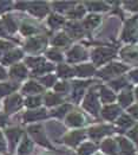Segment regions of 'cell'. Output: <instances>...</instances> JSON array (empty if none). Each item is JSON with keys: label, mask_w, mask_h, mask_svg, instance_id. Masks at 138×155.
<instances>
[{"label": "cell", "mask_w": 138, "mask_h": 155, "mask_svg": "<svg viewBox=\"0 0 138 155\" xmlns=\"http://www.w3.org/2000/svg\"><path fill=\"white\" fill-rule=\"evenodd\" d=\"M137 38V25H136V20H129L126 27L124 30V35L123 39L126 41H131Z\"/></svg>", "instance_id": "6da1fadb"}, {"label": "cell", "mask_w": 138, "mask_h": 155, "mask_svg": "<svg viewBox=\"0 0 138 155\" xmlns=\"http://www.w3.org/2000/svg\"><path fill=\"white\" fill-rule=\"evenodd\" d=\"M114 54V51L113 50H110V49H98L97 51L95 52V61L97 63H103L105 61H109L111 59Z\"/></svg>", "instance_id": "7a4b0ae2"}, {"label": "cell", "mask_w": 138, "mask_h": 155, "mask_svg": "<svg viewBox=\"0 0 138 155\" xmlns=\"http://www.w3.org/2000/svg\"><path fill=\"white\" fill-rule=\"evenodd\" d=\"M126 70V66H123L120 64H112L110 66H108L106 69H104L101 72V77H110V76H113V75H117V74H120L123 71Z\"/></svg>", "instance_id": "3957f363"}, {"label": "cell", "mask_w": 138, "mask_h": 155, "mask_svg": "<svg viewBox=\"0 0 138 155\" xmlns=\"http://www.w3.org/2000/svg\"><path fill=\"white\" fill-rule=\"evenodd\" d=\"M85 108L88 109L90 111H92V114H97L98 108H99V104H98V102H97V98H96L95 95H90L88 98H86Z\"/></svg>", "instance_id": "277c9868"}, {"label": "cell", "mask_w": 138, "mask_h": 155, "mask_svg": "<svg viewBox=\"0 0 138 155\" xmlns=\"http://www.w3.org/2000/svg\"><path fill=\"white\" fill-rule=\"evenodd\" d=\"M118 114H119V108L116 107V105L106 107V108L103 110V115H104L105 118H108V120H113Z\"/></svg>", "instance_id": "5b68a950"}, {"label": "cell", "mask_w": 138, "mask_h": 155, "mask_svg": "<svg viewBox=\"0 0 138 155\" xmlns=\"http://www.w3.org/2000/svg\"><path fill=\"white\" fill-rule=\"evenodd\" d=\"M110 130H111L110 127H99V128H95V129L91 130V136H92V137H101V136L105 135V134L111 133Z\"/></svg>", "instance_id": "8992f818"}, {"label": "cell", "mask_w": 138, "mask_h": 155, "mask_svg": "<svg viewBox=\"0 0 138 155\" xmlns=\"http://www.w3.org/2000/svg\"><path fill=\"white\" fill-rule=\"evenodd\" d=\"M103 149H104V152H106L109 154L116 155V144L111 140H108L103 143Z\"/></svg>", "instance_id": "52a82bcc"}, {"label": "cell", "mask_w": 138, "mask_h": 155, "mask_svg": "<svg viewBox=\"0 0 138 155\" xmlns=\"http://www.w3.org/2000/svg\"><path fill=\"white\" fill-rule=\"evenodd\" d=\"M120 148H122V152H123L124 155H130V154H132V152H133L132 146L130 144V142H127L124 139L120 140Z\"/></svg>", "instance_id": "ba28073f"}, {"label": "cell", "mask_w": 138, "mask_h": 155, "mask_svg": "<svg viewBox=\"0 0 138 155\" xmlns=\"http://www.w3.org/2000/svg\"><path fill=\"white\" fill-rule=\"evenodd\" d=\"M119 102H120V104H122L123 107H127L129 104L132 102V95H131L130 92H124V94H122L120 97H119Z\"/></svg>", "instance_id": "9c48e42d"}, {"label": "cell", "mask_w": 138, "mask_h": 155, "mask_svg": "<svg viewBox=\"0 0 138 155\" xmlns=\"http://www.w3.org/2000/svg\"><path fill=\"white\" fill-rule=\"evenodd\" d=\"M101 98H103L104 102H112L113 100H114V95L110 90L103 88L101 89Z\"/></svg>", "instance_id": "30bf717a"}, {"label": "cell", "mask_w": 138, "mask_h": 155, "mask_svg": "<svg viewBox=\"0 0 138 155\" xmlns=\"http://www.w3.org/2000/svg\"><path fill=\"white\" fill-rule=\"evenodd\" d=\"M78 71H79V75H80V76H88L90 74L93 72V68L90 66V65H85V66L79 68Z\"/></svg>", "instance_id": "8fae6325"}, {"label": "cell", "mask_w": 138, "mask_h": 155, "mask_svg": "<svg viewBox=\"0 0 138 155\" xmlns=\"http://www.w3.org/2000/svg\"><path fill=\"white\" fill-rule=\"evenodd\" d=\"M99 17H96V15H91V17H88V20L85 21V24H86V26H88V27H93V26H96L98 23H99Z\"/></svg>", "instance_id": "7c38bea8"}, {"label": "cell", "mask_w": 138, "mask_h": 155, "mask_svg": "<svg viewBox=\"0 0 138 155\" xmlns=\"http://www.w3.org/2000/svg\"><path fill=\"white\" fill-rule=\"evenodd\" d=\"M12 75L13 76H18V75H19V77H24V76H25V69H24L21 65L15 66V68H13Z\"/></svg>", "instance_id": "4fadbf2b"}, {"label": "cell", "mask_w": 138, "mask_h": 155, "mask_svg": "<svg viewBox=\"0 0 138 155\" xmlns=\"http://www.w3.org/2000/svg\"><path fill=\"white\" fill-rule=\"evenodd\" d=\"M88 6L91 7V10H96V11H101V10L108 8L105 6V4H103V2H91V4H88Z\"/></svg>", "instance_id": "5bb4252c"}, {"label": "cell", "mask_w": 138, "mask_h": 155, "mask_svg": "<svg viewBox=\"0 0 138 155\" xmlns=\"http://www.w3.org/2000/svg\"><path fill=\"white\" fill-rule=\"evenodd\" d=\"M118 124L122 126V127H125V128L126 127H130V126L132 124V120L127 116H123L119 121H118Z\"/></svg>", "instance_id": "9a60e30c"}, {"label": "cell", "mask_w": 138, "mask_h": 155, "mask_svg": "<svg viewBox=\"0 0 138 155\" xmlns=\"http://www.w3.org/2000/svg\"><path fill=\"white\" fill-rule=\"evenodd\" d=\"M70 40L67 38H65L64 36H58L57 38L53 40V44H56V45H64V44H66V43H69Z\"/></svg>", "instance_id": "2e32d148"}, {"label": "cell", "mask_w": 138, "mask_h": 155, "mask_svg": "<svg viewBox=\"0 0 138 155\" xmlns=\"http://www.w3.org/2000/svg\"><path fill=\"white\" fill-rule=\"evenodd\" d=\"M111 85H112L114 89H120L122 87H125L126 85V81H124V79H118V81L112 82Z\"/></svg>", "instance_id": "e0dca14e"}, {"label": "cell", "mask_w": 138, "mask_h": 155, "mask_svg": "<svg viewBox=\"0 0 138 155\" xmlns=\"http://www.w3.org/2000/svg\"><path fill=\"white\" fill-rule=\"evenodd\" d=\"M93 150H95V146H92V144H86L85 147L82 148L80 153L83 155H88V154H90V153H92Z\"/></svg>", "instance_id": "ac0fdd59"}, {"label": "cell", "mask_w": 138, "mask_h": 155, "mask_svg": "<svg viewBox=\"0 0 138 155\" xmlns=\"http://www.w3.org/2000/svg\"><path fill=\"white\" fill-rule=\"evenodd\" d=\"M63 23V19L62 18H59V17H51V19H50V24L52 26H58V25H60Z\"/></svg>", "instance_id": "d6986e66"}, {"label": "cell", "mask_w": 138, "mask_h": 155, "mask_svg": "<svg viewBox=\"0 0 138 155\" xmlns=\"http://www.w3.org/2000/svg\"><path fill=\"white\" fill-rule=\"evenodd\" d=\"M25 91H39L40 90V88L38 87L37 84H34V83H28L27 85L25 87V89H24Z\"/></svg>", "instance_id": "ffe728a7"}, {"label": "cell", "mask_w": 138, "mask_h": 155, "mask_svg": "<svg viewBox=\"0 0 138 155\" xmlns=\"http://www.w3.org/2000/svg\"><path fill=\"white\" fill-rule=\"evenodd\" d=\"M12 89L13 88H10L8 85L1 84V85H0V96H1V95H5V94H7V92H10Z\"/></svg>", "instance_id": "44dd1931"}, {"label": "cell", "mask_w": 138, "mask_h": 155, "mask_svg": "<svg viewBox=\"0 0 138 155\" xmlns=\"http://www.w3.org/2000/svg\"><path fill=\"white\" fill-rule=\"evenodd\" d=\"M24 149H27V152L30 153V150H31V143L27 142V140H26V142H24V146L20 148V154H23L24 153Z\"/></svg>", "instance_id": "7402d4cb"}, {"label": "cell", "mask_w": 138, "mask_h": 155, "mask_svg": "<svg viewBox=\"0 0 138 155\" xmlns=\"http://www.w3.org/2000/svg\"><path fill=\"white\" fill-rule=\"evenodd\" d=\"M27 105H30V107H34V105H38L39 104V98H31V100H28L27 101Z\"/></svg>", "instance_id": "603a6c76"}, {"label": "cell", "mask_w": 138, "mask_h": 155, "mask_svg": "<svg viewBox=\"0 0 138 155\" xmlns=\"http://www.w3.org/2000/svg\"><path fill=\"white\" fill-rule=\"evenodd\" d=\"M83 12H84V11L82 10V7H79V8H78V11H75V12L73 11L70 15H71V17H79V15H82V14H83Z\"/></svg>", "instance_id": "cb8c5ba5"}, {"label": "cell", "mask_w": 138, "mask_h": 155, "mask_svg": "<svg viewBox=\"0 0 138 155\" xmlns=\"http://www.w3.org/2000/svg\"><path fill=\"white\" fill-rule=\"evenodd\" d=\"M131 78H132L133 81H137L138 82V71H133V72L131 74Z\"/></svg>", "instance_id": "d4e9b609"}, {"label": "cell", "mask_w": 138, "mask_h": 155, "mask_svg": "<svg viewBox=\"0 0 138 155\" xmlns=\"http://www.w3.org/2000/svg\"><path fill=\"white\" fill-rule=\"evenodd\" d=\"M133 115H136V116H138V107H135V108H132L131 110H130Z\"/></svg>", "instance_id": "484cf974"}, {"label": "cell", "mask_w": 138, "mask_h": 155, "mask_svg": "<svg viewBox=\"0 0 138 155\" xmlns=\"http://www.w3.org/2000/svg\"><path fill=\"white\" fill-rule=\"evenodd\" d=\"M51 58H53V59H60V57H59V54L58 53H52L51 52Z\"/></svg>", "instance_id": "4316f807"}, {"label": "cell", "mask_w": 138, "mask_h": 155, "mask_svg": "<svg viewBox=\"0 0 138 155\" xmlns=\"http://www.w3.org/2000/svg\"><path fill=\"white\" fill-rule=\"evenodd\" d=\"M5 76H6V75H5V71H4V70L0 68V79H1V78H4Z\"/></svg>", "instance_id": "83f0119b"}, {"label": "cell", "mask_w": 138, "mask_h": 155, "mask_svg": "<svg viewBox=\"0 0 138 155\" xmlns=\"http://www.w3.org/2000/svg\"><path fill=\"white\" fill-rule=\"evenodd\" d=\"M5 123V118L2 116H0V124H4Z\"/></svg>", "instance_id": "f1b7e54d"}, {"label": "cell", "mask_w": 138, "mask_h": 155, "mask_svg": "<svg viewBox=\"0 0 138 155\" xmlns=\"http://www.w3.org/2000/svg\"><path fill=\"white\" fill-rule=\"evenodd\" d=\"M0 149H4V142L1 140V137H0Z\"/></svg>", "instance_id": "f546056e"}, {"label": "cell", "mask_w": 138, "mask_h": 155, "mask_svg": "<svg viewBox=\"0 0 138 155\" xmlns=\"http://www.w3.org/2000/svg\"><path fill=\"white\" fill-rule=\"evenodd\" d=\"M136 96H137V97H138V89H137V90H136Z\"/></svg>", "instance_id": "4dcf8cb0"}]
</instances>
